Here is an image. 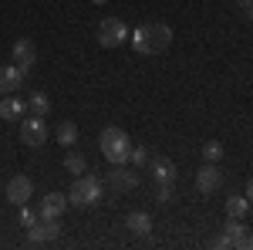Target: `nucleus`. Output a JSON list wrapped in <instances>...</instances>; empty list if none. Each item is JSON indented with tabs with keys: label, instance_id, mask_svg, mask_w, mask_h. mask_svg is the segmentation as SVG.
<instances>
[{
	"label": "nucleus",
	"instance_id": "nucleus-1",
	"mask_svg": "<svg viewBox=\"0 0 253 250\" xmlns=\"http://www.w3.org/2000/svg\"><path fill=\"white\" fill-rule=\"evenodd\" d=\"M128 41L138 54H162L172 44V27L162 20H149V24L135 27V34H128Z\"/></svg>",
	"mask_w": 253,
	"mask_h": 250
},
{
	"label": "nucleus",
	"instance_id": "nucleus-2",
	"mask_svg": "<svg viewBox=\"0 0 253 250\" xmlns=\"http://www.w3.org/2000/svg\"><path fill=\"white\" fill-rule=\"evenodd\" d=\"M105 200V179L101 176H91V173H81L75 179V186L68 193V206L75 203V206H84V210H91Z\"/></svg>",
	"mask_w": 253,
	"mask_h": 250
},
{
	"label": "nucleus",
	"instance_id": "nucleus-3",
	"mask_svg": "<svg viewBox=\"0 0 253 250\" xmlns=\"http://www.w3.org/2000/svg\"><path fill=\"white\" fill-rule=\"evenodd\" d=\"M98 146H101V155H105L112 166L128 162V155H132V139H128L125 129H118V125H108L105 132L98 135Z\"/></svg>",
	"mask_w": 253,
	"mask_h": 250
},
{
	"label": "nucleus",
	"instance_id": "nucleus-4",
	"mask_svg": "<svg viewBox=\"0 0 253 250\" xmlns=\"http://www.w3.org/2000/svg\"><path fill=\"white\" fill-rule=\"evenodd\" d=\"M51 139V129H47V122L38 115H27L20 122V142L24 146H31V149H41L44 142Z\"/></svg>",
	"mask_w": 253,
	"mask_h": 250
},
{
	"label": "nucleus",
	"instance_id": "nucleus-5",
	"mask_svg": "<svg viewBox=\"0 0 253 250\" xmlns=\"http://www.w3.org/2000/svg\"><path fill=\"white\" fill-rule=\"evenodd\" d=\"M128 41V27H125V20L118 17H105L98 24V44L101 48H118V44H125Z\"/></svg>",
	"mask_w": 253,
	"mask_h": 250
},
{
	"label": "nucleus",
	"instance_id": "nucleus-6",
	"mask_svg": "<svg viewBox=\"0 0 253 250\" xmlns=\"http://www.w3.org/2000/svg\"><path fill=\"white\" fill-rule=\"evenodd\" d=\"M31 196H34V183H31V176H10V183H7V203L24 206Z\"/></svg>",
	"mask_w": 253,
	"mask_h": 250
},
{
	"label": "nucleus",
	"instance_id": "nucleus-7",
	"mask_svg": "<svg viewBox=\"0 0 253 250\" xmlns=\"http://www.w3.org/2000/svg\"><path fill=\"white\" fill-rule=\"evenodd\" d=\"M10 54H14V64H17L20 71L27 75V71L34 68V61H38V48L31 44V38H17V41H14V51H10Z\"/></svg>",
	"mask_w": 253,
	"mask_h": 250
},
{
	"label": "nucleus",
	"instance_id": "nucleus-8",
	"mask_svg": "<svg viewBox=\"0 0 253 250\" xmlns=\"http://www.w3.org/2000/svg\"><path fill=\"white\" fill-rule=\"evenodd\" d=\"M68 210V196L64 193H47L38 203V216L41 220H61V213Z\"/></svg>",
	"mask_w": 253,
	"mask_h": 250
},
{
	"label": "nucleus",
	"instance_id": "nucleus-9",
	"mask_svg": "<svg viewBox=\"0 0 253 250\" xmlns=\"http://www.w3.org/2000/svg\"><path fill=\"white\" fill-rule=\"evenodd\" d=\"M61 233V223L58 220H38L34 227H27V244H47V240H58Z\"/></svg>",
	"mask_w": 253,
	"mask_h": 250
},
{
	"label": "nucleus",
	"instance_id": "nucleus-10",
	"mask_svg": "<svg viewBox=\"0 0 253 250\" xmlns=\"http://www.w3.org/2000/svg\"><path fill=\"white\" fill-rule=\"evenodd\" d=\"M223 186V173H219V162H206L199 173H196V190L199 193H216Z\"/></svg>",
	"mask_w": 253,
	"mask_h": 250
},
{
	"label": "nucleus",
	"instance_id": "nucleus-11",
	"mask_svg": "<svg viewBox=\"0 0 253 250\" xmlns=\"http://www.w3.org/2000/svg\"><path fill=\"white\" fill-rule=\"evenodd\" d=\"M24 85V71L17 64H0V95H14Z\"/></svg>",
	"mask_w": 253,
	"mask_h": 250
},
{
	"label": "nucleus",
	"instance_id": "nucleus-12",
	"mask_svg": "<svg viewBox=\"0 0 253 250\" xmlns=\"http://www.w3.org/2000/svg\"><path fill=\"white\" fill-rule=\"evenodd\" d=\"M108 183H112L118 193L135 190V186H138V169H125V162H122V166H115V169L108 173Z\"/></svg>",
	"mask_w": 253,
	"mask_h": 250
},
{
	"label": "nucleus",
	"instance_id": "nucleus-13",
	"mask_svg": "<svg viewBox=\"0 0 253 250\" xmlns=\"http://www.w3.org/2000/svg\"><path fill=\"white\" fill-rule=\"evenodd\" d=\"M149 173L156 176V183H175V162L159 155V159H149Z\"/></svg>",
	"mask_w": 253,
	"mask_h": 250
},
{
	"label": "nucleus",
	"instance_id": "nucleus-14",
	"mask_svg": "<svg viewBox=\"0 0 253 250\" xmlns=\"http://www.w3.org/2000/svg\"><path fill=\"white\" fill-rule=\"evenodd\" d=\"M125 227L135 233V237H149V233H152V216H149L145 210H132L128 220H125Z\"/></svg>",
	"mask_w": 253,
	"mask_h": 250
},
{
	"label": "nucleus",
	"instance_id": "nucleus-15",
	"mask_svg": "<svg viewBox=\"0 0 253 250\" xmlns=\"http://www.w3.org/2000/svg\"><path fill=\"white\" fill-rule=\"evenodd\" d=\"M27 112V101H20L17 95H3L0 98V118H7V122H14Z\"/></svg>",
	"mask_w": 253,
	"mask_h": 250
},
{
	"label": "nucleus",
	"instance_id": "nucleus-16",
	"mask_svg": "<svg viewBox=\"0 0 253 250\" xmlns=\"http://www.w3.org/2000/svg\"><path fill=\"white\" fill-rule=\"evenodd\" d=\"M27 115L47 118V115H51V98L44 95V92H34V95H27Z\"/></svg>",
	"mask_w": 253,
	"mask_h": 250
},
{
	"label": "nucleus",
	"instance_id": "nucleus-17",
	"mask_svg": "<svg viewBox=\"0 0 253 250\" xmlns=\"http://www.w3.org/2000/svg\"><path fill=\"white\" fill-rule=\"evenodd\" d=\"M226 237L233 240V247H247V227H243L240 216H230L226 220Z\"/></svg>",
	"mask_w": 253,
	"mask_h": 250
},
{
	"label": "nucleus",
	"instance_id": "nucleus-18",
	"mask_svg": "<svg viewBox=\"0 0 253 250\" xmlns=\"http://www.w3.org/2000/svg\"><path fill=\"white\" fill-rule=\"evenodd\" d=\"M78 125L75 122H61L58 129H54V139H58V146H75L78 142Z\"/></svg>",
	"mask_w": 253,
	"mask_h": 250
},
{
	"label": "nucleus",
	"instance_id": "nucleus-19",
	"mask_svg": "<svg viewBox=\"0 0 253 250\" xmlns=\"http://www.w3.org/2000/svg\"><path fill=\"white\" fill-rule=\"evenodd\" d=\"M226 213L243 220V216L250 213V200H247V196H230V200H226Z\"/></svg>",
	"mask_w": 253,
	"mask_h": 250
},
{
	"label": "nucleus",
	"instance_id": "nucleus-20",
	"mask_svg": "<svg viewBox=\"0 0 253 250\" xmlns=\"http://www.w3.org/2000/svg\"><path fill=\"white\" fill-rule=\"evenodd\" d=\"M64 169H68V173H75V176L88 173V159H84L81 152H68V159H64Z\"/></svg>",
	"mask_w": 253,
	"mask_h": 250
},
{
	"label": "nucleus",
	"instance_id": "nucleus-21",
	"mask_svg": "<svg viewBox=\"0 0 253 250\" xmlns=\"http://www.w3.org/2000/svg\"><path fill=\"white\" fill-rule=\"evenodd\" d=\"M149 159H152V155H149V149H145V146H132V155H128V162H132L135 169L149 166Z\"/></svg>",
	"mask_w": 253,
	"mask_h": 250
},
{
	"label": "nucleus",
	"instance_id": "nucleus-22",
	"mask_svg": "<svg viewBox=\"0 0 253 250\" xmlns=\"http://www.w3.org/2000/svg\"><path fill=\"white\" fill-rule=\"evenodd\" d=\"M203 155H206V162H219V159H223V146H219V142H206V146H203Z\"/></svg>",
	"mask_w": 253,
	"mask_h": 250
},
{
	"label": "nucleus",
	"instance_id": "nucleus-23",
	"mask_svg": "<svg viewBox=\"0 0 253 250\" xmlns=\"http://www.w3.org/2000/svg\"><path fill=\"white\" fill-rule=\"evenodd\" d=\"M156 203H159V206L172 203V183H159V190H156Z\"/></svg>",
	"mask_w": 253,
	"mask_h": 250
},
{
	"label": "nucleus",
	"instance_id": "nucleus-24",
	"mask_svg": "<svg viewBox=\"0 0 253 250\" xmlns=\"http://www.w3.org/2000/svg\"><path fill=\"white\" fill-rule=\"evenodd\" d=\"M41 216H38V210H31V206H27V203H24V206H20V223H24V227H34V223H38Z\"/></svg>",
	"mask_w": 253,
	"mask_h": 250
},
{
	"label": "nucleus",
	"instance_id": "nucleus-25",
	"mask_svg": "<svg viewBox=\"0 0 253 250\" xmlns=\"http://www.w3.org/2000/svg\"><path fill=\"white\" fill-rule=\"evenodd\" d=\"M213 247L226 250V247H233V240H230V237H226V233H223V237H216V240H213Z\"/></svg>",
	"mask_w": 253,
	"mask_h": 250
},
{
	"label": "nucleus",
	"instance_id": "nucleus-26",
	"mask_svg": "<svg viewBox=\"0 0 253 250\" xmlns=\"http://www.w3.org/2000/svg\"><path fill=\"white\" fill-rule=\"evenodd\" d=\"M247 200L253 203V179H247Z\"/></svg>",
	"mask_w": 253,
	"mask_h": 250
},
{
	"label": "nucleus",
	"instance_id": "nucleus-27",
	"mask_svg": "<svg viewBox=\"0 0 253 250\" xmlns=\"http://www.w3.org/2000/svg\"><path fill=\"white\" fill-rule=\"evenodd\" d=\"M243 14H247V20H253V3H247V7H243Z\"/></svg>",
	"mask_w": 253,
	"mask_h": 250
},
{
	"label": "nucleus",
	"instance_id": "nucleus-28",
	"mask_svg": "<svg viewBox=\"0 0 253 250\" xmlns=\"http://www.w3.org/2000/svg\"><path fill=\"white\" fill-rule=\"evenodd\" d=\"M236 3H240V7H247V3H253V0H236Z\"/></svg>",
	"mask_w": 253,
	"mask_h": 250
},
{
	"label": "nucleus",
	"instance_id": "nucleus-29",
	"mask_svg": "<svg viewBox=\"0 0 253 250\" xmlns=\"http://www.w3.org/2000/svg\"><path fill=\"white\" fill-rule=\"evenodd\" d=\"M91 3H98V7H101V3H108V0H91Z\"/></svg>",
	"mask_w": 253,
	"mask_h": 250
},
{
	"label": "nucleus",
	"instance_id": "nucleus-30",
	"mask_svg": "<svg viewBox=\"0 0 253 250\" xmlns=\"http://www.w3.org/2000/svg\"><path fill=\"white\" fill-rule=\"evenodd\" d=\"M247 247H253V237H247Z\"/></svg>",
	"mask_w": 253,
	"mask_h": 250
}]
</instances>
